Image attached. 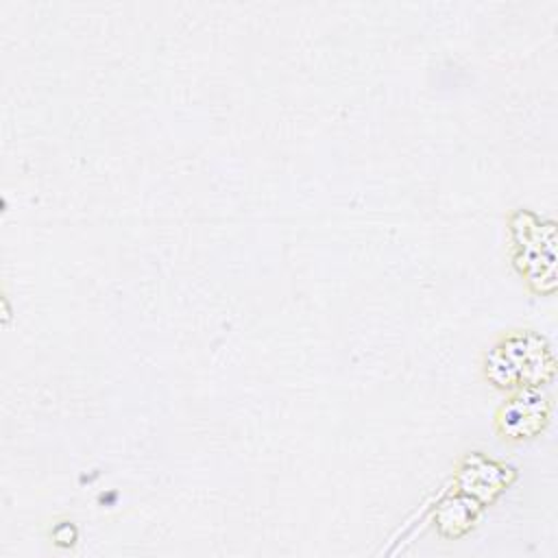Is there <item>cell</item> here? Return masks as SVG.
<instances>
[{"label": "cell", "instance_id": "1", "mask_svg": "<svg viewBox=\"0 0 558 558\" xmlns=\"http://www.w3.org/2000/svg\"><path fill=\"white\" fill-rule=\"evenodd\" d=\"M512 238L519 248L517 264L521 266V272H525L527 281H536L538 292H551L556 286V233L554 222H538V218L530 211H517L510 220Z\"/></svg>", "mask_w": 558, "mask_h": 558}, {"label": "cell", "instance_id": "4", "mask_svg": "<svg viewBox=\"0 0 558 558\" xmlns=\"http://www.w3.org/2000/svg\"><path fill=\"white\" fill-rule=\"evenodd\" d=\"M512 466H506L482 456L480 451H473L462 458L456 473V484L460 493L473 497L480 504H488L512 482Z\"/></svg>", "mask_w": 558, "mask_h": 558}, {"label": "cell", "instance_id": "3", "mask_svg": "<svg viewBox=\"0 0 558 558\" xmlns=\"http://www.w3.org/2000/svg\"><path fill=\"white\" fill-rule=\"evenodd\" d=\"M551 418V401L541 388H519L497 410L495 429L504 440L521 442L536 438Z\"/></svg>", "mask_w": 558, "mask_h": 558}, {"label": "cell", "instance_id": "5", "mask_svg": "<svg viewBox=\"0 0 558 558\" xmlns=\"http://www.w3.org/2000/svg\"><path fill=\"white\" fill-rule=\"evenodd\" d=\"M480 506H482L480 501H475L473 497H469L464 493H458V495L445 499L436 508V514H434L438 532L442 536H451V538L464 534L473 525V521L480 512Z\"/></svg>", "mask_w": 558, "mask_h": 558}, {"label": "cell", "instance_id": "2", "mask_svg": "<svg viewBox=\"0 0 558 558\" xmlns=\"http://www.w3.org/2000/svg\"><path fill=\"white\" fill-rule=\"evenodd\" d=\"M512 368L519 388H541L554 379L556 357L549 342L532 329H514L495 344Z\"/></svg>", "mask_w": 558, "mask_h": 558}]
</instances>
